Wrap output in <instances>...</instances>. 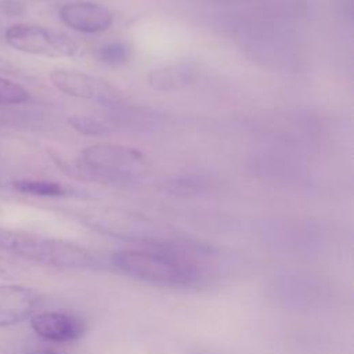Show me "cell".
Here are the masks:
<instances>
[{
  "mask_svg": "<svg viewBox=\"0 0 354 354\" xmlns=\"http://www.w3.org/2000/svg\"><path fill=\"white\" fill-rule=\"evenodd\" d=\"M209 250L180 242H145L142 248L115 252L112 261L123 274L142 282L191 288L206 278Z\"/></svg>",
  "mask_w": 354,
  "mask_h": 354,
  "instance_id": "cell-1",
  "label": "cell"
},
{
  "mask_svg": "<svg viewBox=\"0 0 354 354\" xmlns=\"http://www.w3.org/2000/svg\"><path fill=\"white\" fill-rule=\"evenodd\" d=\"M0 249L21 259L66 270H87L97 260L87 249L55 238L0 227Z\"/></svg>",
  "mask_w": 354,
  "mask_h": 354,
  "instance_id": "cell-2",
  "label": "cell"
},
{
  "mask_svg": "<svg viewBox=\"0 0 354 354\" xmlns=\"http://www.w3.org/2000/svg\"><path fill=\"white\" fill-rule=\"evenodd\" d=\"M151 162L144 152L120 144L100 142L86 147L80 153L77 173L87 180L126 183L145 176Z\"/></svg>",
  "mask_w": 354,
  "mask_h": 354,
  "instance_id": "cell-3",
  "label": "cell"
},
{
  "mask_svg": "<svg viewBox=\"0 0 354 354\" xmlns=\"http://www.w3.org/2000/svg\"><path fill=\"white\" fill-rule=\"evenodd\" d=\"M4 37L12 48L46 58L73 57L79 51L77 44L69 36L40 25H11L7 28Z\"/></svg>",
  "mask_w": 354,
  "mask_h": 354,
  "instance_id": "cell-4",
  "label": "cell"
},
{
  "mask_svg": "<svg viewBox=\"0 0 354 354\" xmlns=\"http://www.w3.org/2000/svg\"><path fill=\"white\" fill-rule=\"evenodd\" d=\"M50 80L53 86L61 93L82 100H93L97 102L112 104L119 101L122 94L108 80L76 69H53L50 72Z\"/></svg>",
  "mask_w": 354,
  "mask_h": 354,
  "instance_id": "cell-5",
  "label": "cell"
},
{
  "mask_svg": "<svg viewBox=\"0 0 354 354\" xmlns=\"http://www.w3.org/2000/svg\"><path fill=\"white\" fill-rule=\"evenodd\" d=\"M32 330L44 340L71 343L80 339L86 330L84 322L65 311H43L30 317Z\"/></svg>",
  "mask_w": 354,
  "mask_h": 354,
  "instance_id": "cell-6",
  "label": "cell"
},
{
  "mask_svg": "<svg viewBox=\"0 0 354 354\" xmlns=\"http://www.w3.org/2000/svg\"><path fill=\"white\" fill-rule=\"evenodd\" d=\"M59 19L73 30L82 33H98L106 30L112 22V12L102 4L93 1H72L58 11Z\"/></svg>",
  "mask_w": 354,
  "mask_h": 354,
  "instance_id": "cell-7",
  "label": "cell"
},
{
  "mask_svg": "<svg viewBox=\"0 0 354 354\" xmlns=\"http://www.w3.org/2000/svg\"><path fill=\"white\" fill-rule=\"evenodd\" d=\"M40 303V295L15 283L0 285V328L15 325L30 318Z\"/></svg>",
  "mask_w": 354,
  "mask_h": 354,
  "instance_id": "cell-8",
  "label": "cell"
},
{
  "mask_svg": "<svg viewBox=\"0 0 354 354\" xmlns=\"http://www.w3.org/2000/svg\"><path fill=\"white\" fill-rule=\"evenodd\" d=\"M198 75V69L191 62L163 65L148 73V84L156 91L180 90L191 84Z\"/></svg>",
  "mask_w": 354,
  "mask_h": 354,
  "instance_id": "cell-9",
  "label": "cell"
},
{
  "mask_svg": "<svg viewBox=\"0 0 354 354\" xmlns=\"http://www.w3.org/2000/svg\"><path fill=\"white\" fill-rule=\"evenodd\" d=\"M12 187L18 192L25 195H32V196H62L66 194V189L64 185L50 180L22 178V180L12 181Z\"/></svg>",
  "mask_w": 354,
  "mask_h": 354,
  "instance_id": "cell-10",
  "label": "cell"
},
{
  "mask_svg": "<svg viewBox=\"0 0 354 354\" xmlns=\"http://www.w3.org/2000/svg\"><path fill=\"white\" fill-rule=\"evenodd\" d=\"M95 57L100 62L109 65V66H120L124 65L126 62H129L130 57H131V48L122 41H113V43H108L101 46L97 53Z\"/></svg>",
  "mask_w": 354,
  "mask_h": 354,
  "instance_id": "cell-11",
  "label": "cell"
},
{
  "mask_svg": "<svg viewBox=\"0 0 354 354\" xmlns=\"http://www.w3.org/2000/svg\"><path fill=\"white\" fill-rule=\"evenodd\" d=\"M69 126L83 136H105L111 127L101 119L91 115H71L68 118Z\"/></svg>",
  "mask_w": 354,
  "mask_h": 354,
  "instance_id": "cell-12",
  "label": "cell"
},
{
  "mask_svg": "<svg viewBox=\"0 0 354 354\" xmlns=\"http://www.w3.org/2000/svg\"><path fill=\"white\" fill-rule=\"evenodd\" d=\"M29 100V91L21 84L0 76V105L22 104Z\"/></svg>",
  "mask_w": 354,
  "mask_h": 354,
  "instance_id": "cell-13",
  "label": "cell"
},
{
  "mask_svg": "<svg viewBox=\"0 0 354 354\" xmlns=\"http://www.w3.org/2000/svg\"><path fill=\"white\" fill-rule=\"evenodd\" d=\"M205 184L206 183L199 177L184 176L171 181L169 184V188L177 194H195V192H201L205 188Z\"/></svg>",
  "mask_w": 354,
  "mask_h": 354,
  "instance_id": "cell-14",
  "label": "cell"
},
{
  "mask_svg": "<svg viewBox=\"0 0 354 354\" xmlns=\"http://www.w3.org/2000/svg\"><path fill=\"white\" fill-rule=\"evenodd\" d=\"M26 354H64V353H59V351H55L51 348H35V350L28 351Z\"/></svg>",
  "mask_w": 354,
  "mask_h": 354,
  "instance_id": "cell-15",
  "label": "cell"
},
{
  "mask_svg": "<svg viewBox=\"0 0 354 354\" xmlns=\"http://www.w3.org/2000/svg\"><path fill=\"white\" fill-rule=\"evenodd\" d=\"M10 68H11V65H10L8 59H4L0 57V72H4V71L7 72V71H10Z\"/></svg>",
  "mask_w": 354,
  "mask_h": 354,
  "instance_id": "cell-16",
  "label": "cell"
}]
</instances>
